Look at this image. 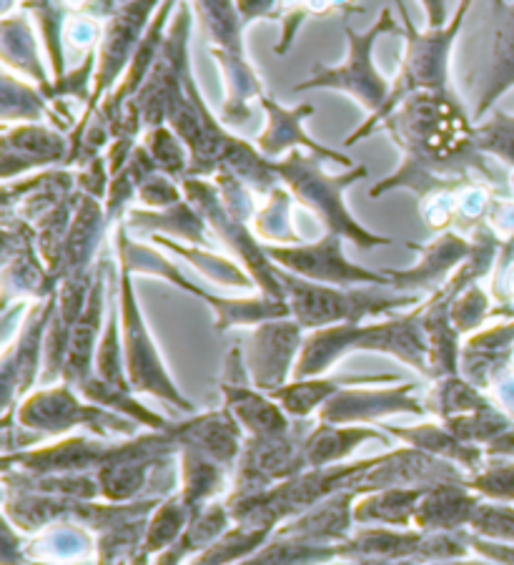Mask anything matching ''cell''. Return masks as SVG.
Instances as JSON below:
<instances>
[{"label":"cell","mask_w":514,"mask_h":565,"mask_svg":"<svg viewBox=\"0 0 514 565\" xmlns=\"http://www.w3.org/2000/svg\"><path fill=\"white\" fill-rule=\"evenodd\" d=\"M379 131H387L401 153L399 169L382 179L370 196L409 189L421 199L480 174L486 181L494 171L474 139V121L452 94V88H421L392 108Z\"/></svg>","instance_id":"obj_1"},{"label":"cell","mask_w":514,"mask_h":565,"mask_svg":"<svg viewBox=\"0 0 514 565\" xmlns=\"http://www.w3.org/2000/svg\"><path fill=\"white\" fill-rule=\"evenodd\" d=\"M352 352H382L409 364L431 380L429 344L419 307L409 315H392L374 324H334L307 334L293 380L321 377Z\"/></svg>","instance_id":"obj_2"},{"label":"cell","mask_w":514,"mask_h":565,"mask_svg":"<svg viewBox=\"0 0 514 565\" xmlns=\"http://www.w3.org/2000/svg\"><path fill=\"white\" fill-rule=\"evenodd\" d=\"M474 0H459L454 15L449 18L442 29H427L419 31L417 23L411 21L407 13V6L397 0V13L401 15V35L407 41V49H404V56L399 63L397 76L392 81V96L387 106L382 108L379 114L366 116V121L346 139V146L360 143L362 139H370L374 131H379L384 118L397 106L401 98L421 88H449V63H452L454 45L462 35L464 21L470 15Z\"/></svg>","instance_id":"obj_3"},{"label":"cell","mask_w":514,"mask_h":565,"mask_svg":"<svg viewBox=\"0 0 514 565\" xmlns=\"http://www.w3.org/2000/svg\"><path fill=\"white\" fill-rule=\"evenodd\" d=\"M277 171L281 184L291 191V196L301 206H307L309 212L319 216L326 232L339 234L360 249L387 247V244H392L389 236L374 234L362 222H356L346 206V191L356 181L366 179V174H370L366 167H354L344 171V174H329L324 169V159H319L317 153L293 149L277 161Z\"/></svg>","instance_id":"obj_4"},{"label":"cell","mask_w":514,"mask_h":565,"mask_svg":"<svg viewBox=\"0 0 514 565\" xmlns=\"http://www.w3.org/2000/svg\"><path fill=\"white\" fill-rule=\"evenodd\" d=\"M283 299L291 317L304 330H324L334 324H364L370 317H392L407 307H419V295H407L392 287H332L309 281L281 269Z\"/></svg>","instance_id":"obj_5"},{"label":"cell","mask_w":514,"mask_h":565,"mask_svg":"<svg viewBox=\"0 0 514 565\" xmlns=\"http://www.w3.org/2000/svg\"><path fill=\"white\" fill-rule=\"evenodd\" d=\"M116 249H118V259H121L133 275L159 277L176 289L186 291V295H194L196 299H201V302H206L216 317V332H228L234 330V327H259L264 322H271V319L291 317L287 299H277L269 295L244 297V299L216 297L211 295V291L201 289L186 275H181L176 264H171L161 252L133 242L131 236H128L126 222L116 224Z\"/></svg>","instance_id":"obj_6"},{"label":"cell","mask_w":514,"mask_h":565,"mask_svg":"<svg viewBox=\"0 0 514 565\" xmlns=\"http://www.w3.org/2000/svg\"><path fill=\"white\" fill-rule=\"evenodd\" d=\"M344 33H346V58L339 66H314L307 81L293 86V90H339V94L352 96L366 114L374 116L387 106L392 96V84L382 76L376 68L374 49L382 35L399 33L397 15L392 8H384L379 18L366 31H354L349 23V15H344Z\"/></svg>","instance_id":"obj_7"},{"label":"cell","mask_w":514,"mask_h":565,"mask_svg":"<svg viewBox=\"0 0 514 565\" xmlns=\"http://www.w3.org/2000/svg\"><path fill=\"white\" fill-rule=\"evenodd\" d=\"M121 264V279H118V309H121V337H124V358H126V372L128 382L136 392H146L169 403L173 407L183 409V413L194 415V405L183 397L176 382H173L171 372L163 362L159 344H156L153 334L146 324V317L141 312L139 297L133 289V271Z\"/></svg>","instance_id":"obj_8"},{"label":"cell","mask_w":514,"mask_h":565,"mask_svg":"<svg viewBox=\"0 0 514 565\" xmlns=\"http://www.w3.org/2000/svg\"><path fill=\"white\" fill-rule=\"evenodd\" d=\"M15 423L23 430L41 435H68L76 427H86L98 437H133L136 427H139V423L131 420V417L88 403L68 382L41 387L31 392L29 397H23L15 407Z\"/></svg>","instance_id":"obj_9"},{"label":"cell","mask_w":514,"mask_h":565,"mask_svg":"<svg viewBox=\"0 0 514 565\" xmlns=\"http://www.w3.org/2000/svg\"><path fill=\"white\" fill-rule=\"evenodd\" d=\"M183 196L206 218L208 230H214L228 249L244 262V269L249 271L261 295L283 299L281 285V267L271 262L266 254V244L254 234L249 224L238 222L236 216L228 214V209L222 202V191H218L214 179H186L183 181Z\"/></svg>","instance_id":"obj_10"},{"label":"cell","mask_w":514,"mask_h":565,"mask_svg":"<svg viewBox=\"0 0 514 565\" xmlns=\"http://www.w3.org/2000/svg\"><path fill=\"white\" fill-rule=\"evenodd\" d=\"M191 25H194V8H191V0H181L169 23L159 58H156L139 96L133 98L146 129L167 124L173 102L183 94V81L191 71Z\"/></svg>","instance_id":"obj_11"},{"label":"cell","mask_w":514,"mask_h":565,"mask_svg":"<svg viewBox=\"0 0 514 565\" xmlns=\"http://www.w3.org/2000/svg\"><path fill=\"white\" fill-rule=\"evenodd\" d=\"M161 6L163 0H128L104 23V35H100L96 49L98 63L94 96H90V104L81 116L94 114L111 96V90L121 84L128 63H131L136 49H139Z\"/></svg>","instance_id":"obj_12"},{"label":"cell","mask_w":514,"mask_h":565,"mask_svg":"<svg viewBox=\"0 0 514 565\" xmlns=\"http://www.w3.org/2000/svg\"><path fill=\"white\" fill-rule=\"evenodd\" d=\"M342 236L326 232L319 242L289 244V247H271L266 244V254L277 267L304 277L309 281L332 287H392L387 271H372L360 267L344 254Z\"/></svg>","instance_id":"obj_13"},{"label":"cell","mask_w":514,"mask_h":565,"mask_svg":"<svg viewBox=\"0 0 514 565\" xmlns=\"http://www.w3.org/2000/svg\"><path fill=\"white\" fill-rule=\"evenodd\" d=\"M58 291V279L35 247V230L13 214H3V307L13 299H49Z\"/></svg>","instance_id":"obj_14"},{"label":"cell","mask_w":514,"mask_h":565,"mask_svg":"<svg viewBox=\"0 0 514 565\" xmlns=\"http://www.w3.org/2000/svg\"><path fill=\"white\" fill-rule=\"evenodd\" d=\"M58 291L49 299L33 302L25 312L21 327H18L15 340L8 344L3 352V364H0V377H3V417L13 415V403L21 397H29V390L43 372V348L45 332L56 312Z\"/></svg>","instance_id":"obj_15"},{"label":"cell","mask_w":514,"mask_h":565,"mask_svg":"<svg viewBox=\"0 0 514 565\" xmlns=\"http://www.w3.org/2000/svg\"><path fill=\"white\" fill-rule=\"evenodd\" d=\"M307 330L293 317L271 319L254 327L246 342V370L251 385L261 392H274L291 382L297 370Z\"/></svg>","instance_id":"obj_16"},{"label":"cell","mask_w":514,"mask_h":565,"mask_svg":"<svg viewBox=\"0 0 514 565\" xmlns=\"http://www.w3.org/2000/svg\"><path fill=\"white\" fill-rule=\"evenodd\" d=\"M71 136L51 124H3L0 136V174L3 181L66 167Z\"/></svg>","instance_id":"obj_17"},{"label":"cell","mask_w":514,"mask_h":565,"mask_svg":"<svg viewBox=\"0 0 514 565\" xmlns=\"http://www.w3.org/2000/svg\"><path fill=\"white\" fill-rule=\"evenodd\" d=\"M467 88L474 102V124H480L494 104L514 88V0H492L490 56L480 73L467 81Z\"/></svg>","instance_id":"obj_18"},{"label":"cell","mask_w":514,"mask_h":565,"mask_svg":"<svg viewBox=\"0 0 514 565\" xmlns=\"http://www.w3.org/2000/svg\"><path fill=\"white\" fill-rule=\"evenodd\" d=\"M222 392L224 407L249 437H279L291 433L289 415L283 413V407L269 392H261L251 385L246 360L238 348L228 352Z\"/></svg>","instance_id":"obj_19"},{"label":"cell","mask_w":514,"mask_h":565,"mask_svg":"<svg viewBox=\"0 0 514 565\" xmlns=\"http://www.w3.org/2000/svg\"><path fill=\"white\" fill-rule=\"evenodd\" d=\"M425 415L427 405L417 399L415 382H399L394 387H344L342 392L321 405L319 423L332 425H370L389 415Z\"/></svg>","instance_id":"obj_20"},{"label":"cell","mask_w":514,"mask_h":565,"mask_svg":"<svg viewBox=\"0 0 514 565\" xmlns=\"http://www.w3.org/2000/svg\"><path fill=\"white\" fill-rule=\"evenodd\" d=\"M259 104L266 114V126H264V131L256 136L254 143L259 146V151L266 159L279 161L287 157V153H291L293 149H301V151L317 153V157L324 161L339 163V167H344V169H354L352 159L344 157L342 151L332 149V146L319 143L314 136L304 129L307 118L314 116V111H317L314 104H301V106L287 108V106H281L277 98H271L269 94L261 96Z\"/></svg>","instance_id":"obj_21"},{"label":"cell","mask_w":514,"mask_h":565,"mask_svg":"<svg viewBox=\"0 0 514 565\" xmlns=\"http://www.w3.org/2000/svg\"><path fill=\"white\" fill-rule=\"evenodd\" d=\"M299 472H304L301 443L291 433L279 437H246L236 462L234 493H261Z\"/></svg>","instance_id":"obj_22"},{"label":"cell","mask_w":514,"mask_h":565,"mask_svg":"<svg viewBox=\"0 0 514 565\" xmlns=\"http://www.w3.org/2000/svg\"><path fill=\"white\" fill-rule=\"evenodd\" d=\"M411 249L419 254V262L409 269H387L392 279V289L407 291V295H417L421 289H439L447 285V275H454V271L462 267L467 257L472 254V239L470 236H462L452 232H442L431 244L425 247H417V244H409Z\"/></svg>","instance_id":"obj_23"},{"label":"cell","mask_w":514,"mask_h":565,"mask_svg":"<svg viewBox=\"0 0 514 565\" xmlns=\"http://www.w3.org/2000/svg\"><path fill=\"white\" fill-rule=\"evenodd\" d=\"M173 443L181 448L196 450L206 458L222 462L224 468H232L238 462V455L244 448L242 427L232 417L228 409H211V413L191 415L189 420L173 423L169 427Z\"/></svg>","instance_id":"obj_24"},{"label":"cell","mask_w":514,"mask_h":565,"mask_svg":"<svg viewBox=\"0 0 514 565\" xmlns=\"http://www.w3.org/2000/svg\"><path fill=\"white\" fill-rule=\"evenodd\" d=\"M360 495V490H336L301 515L283 521L274 533L319 545H342L352 535L354 503Z\"/></svg>","instance_id":"obj_25"},{"label":"cell","mask_w":514,"mask_h":565,"mask_svg":"<svg viewBox=\"0 0 514 565\" xmlns=\"http://www.w3.org/2000/svg\"><path fill=\"white\" fill-rule=\"evenodd\" d=\"M108 269H111V264L100 259L96 267L94 289H90L88 302L71 334L68 362H66V370H63L61 382H68V385L76 390L96 375V352H98L100 334H104V330H100V319H104V307H106Z\"/></svg>","instance_id":"obj_26"},{"label":"cell","mask_w":514,"mask_h":565,"mask_svg":"<svg viewBox=\"0 0 514 565\" xmlns=\"http://www.w3.org/2000/svg\"><path fill=\"white\" fill-rule=\"evenodd\" d=\"M0 58H3L6 71L31 78L53 104L56 78L45 68L39 35L33 31V15L23 8H18V13L3 15V21H0Z\"/></svg>","instance_id":"obj_27"},{"label":"cell","mask_w":514,"mask_h":565,"mask_svg":"<svg viewBox=\"0 0 514 565\" xmlns=\"http://www.w3.org/2000/svg\"><path fill=\"white\" fill-rule=\"evenodd\" d=\"M111 226L106 216V206L98 199L88 196L81 191L76 216H73L66 247H63V259L58 267V281L66 277L90 275L96 269V257L100 244H104L106 230Z\"/></svg>","instance_id":"obj_28"},{"label":"cell","mask_w":514,"mask_h":565,"mask_svg":"<svg viewBox=\"0 0 514 565\" xmlns=\"http://www.w3.org/2000/svg\"><path fill=\"white\" fill-rule=\"evenodd\" d=\"M476 505H480V495L467 482H439L421 495L415 527L425 533H457L470 527Z\"/></svg>","instance_id":"obj_29"},{"label":"cell","mask_w":514,"mask_h":565,"mask_svg":"<svg viewBox=\"0 0 514 565\" xmlns=\"http://www.w3.org/2000/svg\"><path fill=\"white\" fill-rule=\"evenodd\" d=\"M397 375H336V377H307V380H291L287 385L269 392L283 407V413L297 420H307L314 415L321 405L329 403L336 392L344 387H360V385H399Z\"/></svg>","instance_id":"obj_30"},{"label":"cell","mask_w":514,"mask_h":565,"mask_svg":"<svg viewBox=\"0 0 514 565\" xmlns=\"http://www.w3.org/2000/svg\"><path fill=\"white\" fill-rule=\"evenodd\" d=\"M370 440H387V437L370 425L319 423L301 440V462H304V470L334 468V465H342L360 445Z\"/></svg>","instance_id":"obj_31"},{"label":"cell","mask_w":514,"mask_h":565,"mask_svg":"<svg viewBox=\"0 0 514 565\" xmlns=\"http://www.w3.org/2000/svg\"><path fill=\"white\" fill-rule=\"evenodd\" d=\"M128 230H139L143 234H161L169 239H176L183 244H194V247L208 249V224L186 199L181 204H173L169 209H131L126 214Z\"/></svg>","instance_id":"obj_32"},{"label":"cell","mask_w":514,"mask_h":565,"mask_svg":"<svg viewBox=\"0 0 514 565\" xmlns=\"http://www.w3.org/2000/svg\"><path fill=\"white\" fill-rule=\"evenodd\" d=\"M382 430L399 437L407 448L429 452L435 455V458L459 465V468H464L470 476L482 468L484 452L480 450V445L464 443L462 437H457L447 425H417V427L382 425Z\"/></svg>","instance_id":"obj_33"},{"label":"cell","mask_w":514,"mask_h":565,"mask_svg":"<svg viewBox=\"0 0 514 565\" xmlns=\"http://www.w3.org/2000/svg\"><path fill=\"white\" fill-rule=\"evenodd\" d=\"M427 488H389L356 498L354 523L366 527H415V515Z\"/></svg>","instance_id":"obj_34"},{"label":"cell","mask_w":514,"mask_h":565,"mask_svg":"<svg viewBox=\"0 0 514 565\" xmlns=\"http://www.w3.org/2000/svg\"><path fill=\"white\" fill-rule=\"evenodd\" d=\"M191 8H194L196 21L206 35L211 56H214V53L246 56V25L236 8V0H191Z\"/></svg>","instance_id":"obj_35"},{"label":"cell","mask_w":514,"mask_h":565,"mask_svg":"<svg viewBox=\"0 0 514 565\" xmlns=\"http://www.w3.org/2000/svg\"><path fill=\"white\" fill-rule=\"evenodd\" d=\"M224 465L196 450H179V493L191 513H201L224 488Z\"/></svg>","instance_id":"obj_36"},{"label":"cell","mask_w":514,"mask_h":565,"mask_svg":"<svg viewBox=\"0 0 514 565\" xmlns=\"http://www.w3.org/2000/svg\"><path fill=\"white\" fill-rule=\"evenodd\" d=\"M222 169L232 171L236 179H242L256 196H269L274 189L281 186L277 161L266 159L259 151V146L242 139V136L232 134V139H228L224 149Z\"/></svg>","instance_id":"obj_37"},{"label":"cell","mask_w":514,"mask_h":565,"mask_svg":"<svg viewBox=\"0 0 514 565\" xmlns=\"http://www.w3.org/2000/svg\"><path fill=\"white\" fill-rule=\"evenodd\" d=\"M56 124L53 104L35 84H25L13 71H3L0 78V121L3 124Z\"/></svg>","instance_id":"obj_38"},{"label":"cell","mask_w":514,"mask_h":565,"mask_svg":"<svg viewBox=\"0 0 514 565\" xmlns=\"http://www.w3.org/2000/svg\"><path fill=\"white\" fill-rule=\"evenodd\" d=\"M151 242L156 244V247L179 254L183 262H189L191 267L199 269L206 279L216 281V285L234 287V289L256 287V281L251 279L249 271L238 267V264H234L232 259L218 257V254H214L206 247H194V244H183V242L169 239V236H161V234H153Z\"/></svg>","instance_id":"obj_39"},{"label":"cell","mask_w":514,"mask_h":565,"mask_svg":"<svg viewBox=\"0 0 514 565\" xmlns=\"http://www.w3.org/2000/svg\"><path fill=\"white\" fill-rule=\"evenodd\" d=\"M169 458H139V460H121L111 462L106 468L96 472L98 488H100V500L106 503H133L139 498L146 482L156 472V468L167 465Z\"/></svg>","instance_id":"obj_40"},{"label":"cell","mask_w":514,"mask_h":565,"mask_svg":"<svg viewBox=\"0 0 514 565\" xmlns=\"http://www.w3.org/2000/svg\"><path fill=\"white\" fill-rule=\"evenodd\" d=\"M339 558V545L307 543L274 533L259 551L234 565H326Z\"/></svg>","instance_id":"obj_41"},{"label":"cell","mask_w":514,"mask_h":565,"mask_svg":"<svg viewBox=\"0 0 514 565\" xmlns=\"http://www.w3.org/2000/svg\"><path fill=\"white\" fill-rule=\"evenodd\" d=\"M191 518H194V513H191L186 503H183L181 493H173L163 500V503L156 505V510L149 518V525H146V537L141 545L139 563L146 565V561L153 558V555H161L163 551H169L171 545L179 541L181 533L186 531Z\"/></svg>","instance_id":"obj_42"},{"label":"cell","mask_w":514,"mask_h":565,"mask_svg":"<svg viewBox=\"0 0 514 565\" xmlns=\"http://www.w3.org/2000/svg\"><path fill=\"white\" fill-rule=\"evenodd\" d=\"M271 535L274 527L256 523H234L214 545H208L204 553L196 555L186 565H234L259 551Z\"/></svg>","instance_id":"obj_43"},{"label":"cell","mask_w":514,"mask_h":565,"mask_svg":"<svg viewBox=\"0 0 514 565\" xmlns=\"http://www.w3.org/2000/svg\"><path fill=\"white\" fill-rule=\"evenodd\" d=\"M291 191L281 184L266 196L264 206H259V212L251 218V230L264 244H271V247L301 244V236L291 222Z\"/></svg>","instance_id":"obj_44"},{"label":"cell","mask_w":514,"mask_h":565,"mask_svg":"<svg viewBox=\"0 0 514 565\" xmlns=\"http://www.w3.org/2000/svg\"><path fill=\"white\" fill-rule=\"evenodd\" d=\"M78 392H81V397L88 399V403L100 405L106 409H114V413H118V415L131 417V420H136L141 427H149V430H169V427L173 425L169 420H163L161 415L151 413L146 405H141V399H136L133 390L111 387V385H106L104 380H98L96 375L88 382H84V385L78 387Z\"/></svg>","instance_id":"obj_45"},{"label":"cell","mask_w":514,"mask_h":565,"mask_svg":"<svg viewBox=\"0 0 514 565\" xmlns=\"http://www.w3.org/2000/svg\"><path fill=\"white\" fill-rule=\"evenodd\" d=\"M96 377L104 380L106 385L118 387V390H133L131 382H128V372H126L124 337H121V309H118V289L114 291V302H111V309H108L104 334H100V342H98Z\"/></svg>","instance_id":"obj_46"},{"label":"cell","mask_w":514,"mask_h":565,"mask_svg":"<svg viewBox=\"0 0 514 565\" xmlns=\"http://www.w3.org/2000/svg\"><path fill=\"white\" fill-rule=\"evenodd\" d=\"M425 405H427V413H435L437 417H442V420L490 407L486 405V399L482 397L480 387H474L472 382L464 380L462 375H449V377L435 380V387H431Z\"/></svg>","instance_id":"obj_47"},{"label":"cell","mask_w":514,"mask_h":565,"mask_svg":"<svg viewBox=\"0 0 514 565\" xmlns=\"http://www.w3.org/2000/svg\"><path fill=\"white\" fill-rule=\"evenodd\" d=\"M141 146L156 163V169L163 171V174L181 181V184L189 179L191 153L186 149V143L179 139V134L173 131L169 124L146 129L141 136Z\"/></svg>","instance_id":"obj_48"},{"label":"cell","mask_w":514,"mask_h":565,"mask_svg":"<svg viewBox=\"0 0 514 565\" xmlns=\"http://www.w3.org/2000/svg\"><path fill=\"white\" fill-rule=\"evenodd\" d=\"M76 525L78 523H63V527H53L51 533L39 537L25 551V558L35 563H68L86 558L90 553V535Z\"/></svg>","instance_id":"obj_49"},{"label":"cell","mask_w":514,"mask_h":565,"mask_svg":"<svg viewBox=\"0 0 514 565\" xmlns=\"http://www.w3.org/2000/svg\"><path fill=\"white\" fill-rule=\"evenodd\" d=\"M474 139L484 157H494L514 169V114L494 111L486 121L474 124Z\"/></svg>","instance_id":"obj_50"},{"label":"cell","mask_w":514,"mask_h":565,"mask_svg":"<svg viewBox=\"0 0 514 565\" xmlns=\"http://www.w3.org/2000/svg\"><path fill=\"white\" fill-rule=\"evenodd\" d=\"M470 533L484 537V541L514 543V508L480 503L470 521Z\"/></svg>","instance_id":"obj_51"},{"label":"cell","mask_w":514,"mask_h":565,"mask_svg":"<svg viewBox=\"0 0 514 565\" xmlns=\"http://www.w3.org/2000/svg\"><path fill=\"white\" fill-rule=\"evenodd\" d=\"M467 486H470L476 495L490 500H504V503H507V500H514V465L494 460L472 472Z\"/></svg>","instance_id":"obj_52"},{"label":"cell","mask_w":514,"mask_h":565,"mask_svg":"<svg viewBox=\"0 0 514 565\" xmlns=\"http://www.w3.org/2000/svg\"><path fill=\"white\" fill-rule=\"evenodd\" d=\"M449 315H452V324L457 327L459 334H470L476 327L490 317V297L484 295V289L476 285H470L464 291L452 299V307H449Z\"/></svg>","instance_id":"obj_53"},{"label":"cell","mask_w":514,"mask_h":565,"mask_svg":"<svg viewBox=\"0 0 514 565\" xmlns=\"http://www.w3.org/2000/svg\"><path fill=\"white\" fill-rule=\"evenodd\" d=\"M136 199H139L146 209H169L173 204H181L186 196H183L181 181L171 179L169 174H163V171H156V174L141 181Z\"/></svg>","instance_id":"obj_54"},{"label":"cell","mask_w":514,"mask_h":565,"mask_svg":"<svg viewBox=\"0 0 514 565\" xmlns=\"http://www.w3.org/2000/svg\"><path fill=\"white\" fill-rule=\"evenodd\" d=\"M104 35V23L96 21L86 13H71L66 18V29H63V39L71 43L76 51H96Z\"/></svg>","instance_id":"obj_55"},{"label":"cell","mask_w":514,"mask_h":565,"mask_svg":"<svg viewBox=\"0 0 514 565\" xmlns=\"http://www.w3.org/2000/svg\"><path fill=\"white\" fill-rule=\"evenodd\" d=\"M111 169H108V161H106V153L104 157H96L86 161L84 167L76 169V184L78 191H84V194L98 199V202H106V194H108V186H111Z\"/></svg>","instance_id":"obj_56"},{"label":"cell","mask_w":514,"mask_h":565,"mask_svg":"<svg viewBox=\"0 0 514 565\" xmlns=\"http://www.w3.org/2000/svg\"><path fill=\"white\" fill-rule=\"evenodd\" d=\"M307 0H281V39L279 43L274 45V51H277V56H287L291 51L293 41H297V35L301 31V25H304V15H301V8H304Z\"/></svg>","instance_id":"obj_57"},{"label":"cell","mask_w":514,"mask_h":565,"mask_svg":"<svg viewBox=\"0 0 514 565\" xmlns=\"http://www.w3.org/2000/svg\"><path fill=\"white\" fill-rule=\"evenodd\" d=\"M244 25L256 21H281V0H236Z\"/></svg>","instance_id":"obj_58"},{"label":"cell","mask_w":514,"mask_h":565,"mask_svg":"<svg viewBox=\"0 0 514 565\" xmlns=\"http://www.w3.org/2000/svg\"><path fill=\"white\" fill-rule=\"evenodd\" d=\"M470 545L472 548L484 555L486 561L502 563V565H514V545L507 543H497V541H484V537H472L470 535Z\"/></svg>","instance_id":"obj_59"},{"label":"cell","mask_w":514,"mask_h":565,"mask_svg":"<svg viewBox=\"0 0 514 565\" xmlns=\"http://www.w3.org/2000/svg\"><path fill=\"white\" fill-rule=\"evenodd\" d=\"M449 0H419V6L425 8L427 15V29H442L445 23H449Z\"/></svg>","instance_id":"obj_60"},{"label":"cell","mask_w":514,"mask_h":565,"mask_svg":"<svg viewBox=\"0 0 514 565\" xmlns=\"http://www.w3.org/2000/svg\"><path fill=\"white\" fill-rule=\"evenodd\" d=\"M31 3H61V0H21V8L31 6ZM63 6V3H61Z\"/></svg>","instance_id":"obj_61"}]
</instances>
